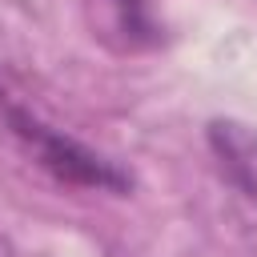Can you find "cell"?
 <instances>
[{
  "mask_svg": "<svg viewBox=\"0 0 257 257\" xmlns=\"http://www.w3.org/2000/svg\"><path fill=\"white\" fill-rule=\"evenodd\" d=\"M0 133L52 181L72 185V189H96V193H128L133 177L108 161L104 153L88 149L84 141H76L72 133L56 128L36 104L24 100V92L16 88V80L0 68Z\"/></svg>",
  "mask_w": 257,
  "mask_h": 257,
  "instance_id": "cell-1",
  "label": "cell"
},
{
  "mask_svg": "<svg viewBox=\"0 0 257 257\" xmlns=\"http://www.w3.org/2000/svg\"><path fill=\"white\" fill-rule=\"evenodd\" d=\"M209 153L221 169V177L257 209V128L233 116H217L205 128Z\"/></svg>",
  "mask_w": 257,
  "mask_h": 257,
  "instance_id": "cell-2",
  "label": "cell"
},
{
  "mask_svg": "<svg viewBox=\"0 0 257 257\" xmlns=\"http://www.w3.org/2000/svg\"><path fill=\"white\" fill-rule=\"evenodd\" d=\"M96 8V20L120 36L124 48H145V44H157V20L149 12V0H92Z\"/></svg>",
  "mask_w": 257,
  "mask_h": 257,
  "instance_id": "cell-3",
  "label": "cell"
}]
</instances>
